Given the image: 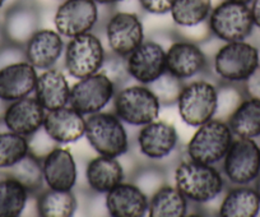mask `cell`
I'll use <instances>...</instances> for the list:
<instances>
[{"label":"cell","mask_w":260,"mask_h":217,"mask_svg":"<svg viewBox=\"0 0 260 217\" xmlns=\"http://www.w3.org/2000/svg\"><path fill=\"white\" fill-rule=\"evenodd\" d=\"M207 24L209 32L223 42L247 40L255 28L250 6L232 0L214 4Z\"/></svg>","instance_id":"5"},{"label":"cell","mask_w":260,"mask_h":217,"mask_svg":"<svg viewBox=\"0 0 260 217\" xmlns=\"http://www.w3.org/2000/svg\"><path fill=\"white\" fill-rule=\"evenodd\" d=\"M218 86L207 79H197L184 84L177 109L181 120L189 127L198 128L216 116Z\"/></svg>","instance_id":"6"},{"label":"cell","mask_w":260,"mask_h":217,"mask_svg":"<svg viewBox=\"0 0 260 217\" xmlns=\"http://www.w3.org/2000/svg\"><path fill=\"white\" fill-rule=\"evenodd\" d=\"M125 67L130 78L148 86L167 71L166 50L158 42L144 40L125 58Z\"/></svg>","instance_id":"13"},{"label":"cell","mask_w":260,"mask_h":217,"mask_svg":"<svg viewBox=\"0 0 260 217\" xmlns=\"http://www.w3.org/2000/svg\"><path fill=\"white\" fill-rule=\"evenodd\" d=\"M37 69L27 60L16 61L0 68V100L16 101L34 94L37 82Z\"/></svg>","instance_id":"20"},{"label":"cell","mask_w":260,"mask_h":217,"mask_svg":"<svg viewBox=\"0 0 260 217\" xmlns=\"http://www.w3.org/2000/svg\"><path fill=\"white\" fill-rule=\"evenodd\" d=\"M116 84L104 72H97L92 76L78 79L71 87L69 105L77 111L86 115L100 113L114 100Z\"/></svg>","instance_id":"10"},{"label":"cell","mask_w":260,"mask_h":217,"mask_svg":"<svg viewBox=\"0 0 260 217\" xmlns=\"http://www.w3.org/2000/svg\"><path fill=\"white\" fill-rule=\"evenodd\" d=\"M260 212V198L251 185H234L229 189L219 206L222 217H255Z\"/></svg>","instance_id":"25"},{"label":"cell","mask_w":260,"mask_h":217,"mask_svg":"<svg viewBox=\"0 0 260 217\" xmlns=\"http://www.w3.org/2000/svg\"><path fill=\"white\" fill-rule=\"evenodd\" d=\"M26 60L37 71L54 68L64 52L62 36L56 29L39 28L23 46Z\"/></svg>","instance_id":"19"},{"label":"cell","mask_w":260,"mask_h":217,"mask_svg":"<svg viewBox=\"0 0 260 217\" xmlns=\"http://www.w3.org/2000/svg\"><path fill=\"white\" fill-rule=\"evenodd\" d=\"M7 3H8V0H0V11H2L4 7H7Z\"/></svg>","instance_id":"43"},{"label":"cell","mask_w":260,"mask_h":217,"mask_svg":"<svg viewBox=\"0 0 260 217\" xmlns=\"http://www.w3.org/2000/svg\"><path fill=\"white\" fill-rule=\"evenodd\" d=\"M149 198L133 183H120L106 193V209L112 217H143L148 213Z\"/></svg>","instance_id":"22"},{"label":"cell","mask_w":260,"mask_h":217,"mask_svg":"<svg viewBox=\"0 0 260 217\" xmlns=\"http://www.w3.org/2000/svg\"><path fill=\"white\" fill-rule=\"evenodd\" d=\"M21 60H26L23 46L9 44V42L0 46V68Z\"/></svg>","instance_id":"35"},{"label":"cell","mask_w":260,"mask_h":217,"mask_svg":"<svg viewBox=\"0 0 260 217\" xmlns=\"http://www.w3.org/2000/svg\"><path fill=\"white\" fill-rule=\"evenodd\" d=\"M86 179L92 191L106 194L124 181V169L117 157L99 154L88 162L86 168Z\"/></svg>","instance_id":"24"},{"label":"cell","mask_w":260,"mask_h":217,"mask_svg":"<svg viewBox=\"0 0 260 217\" xmlns=\"http://www.w3.org/2000/svg\"><path fill=\"white\" fill-rule=\"evenodd\" d=\"M250 11H251L255 28L260 29V0H252L250 3Z\"/></svg>","instance_id":"38"},{"label":"cell","mask_w":260,"mask_h":217,"mask_svg":"<svg viewBox=\"0 0 260 217\" xmlns=\"http://www.w3.org/2000/svg\"><path fill=\"white\" fill-rule=\"evenodd\" d=\"M34 94L45 110H55L69 105L71 86L65 74L60 69H45L37 77Z\"/></svg>","instance_id":"23"},{"label":"cell","mask_w":260,"mask_h":217,"mask_svg":"<svg viewBox=\"0 0 260 217\" xmlns=\"http://www.w3.org/2000/svg\"><path fill=\"white\" fill-rule=\"evenodd\" d=\"M254 184H255V185H254L255 191H256L257 196H259V198H260V175H259V178H257L256 180H255Z\"/></svg>","instance_id":"41"},{"label":"cell","mask_w":260,"mask_h":217,"mask_svg":"<svg viewBox=\"0 0 260 217\" xmlns=\"http://www.w3.org/2000/svg\"><path fill=\"white\" fill-rule=\"evenodd\" d=\"M175 187L195 204L214 201L224 189V176L216 165L201 164L194 160L180 162L174 173Z\"/></svg>","instance_id":"1"},{"label":"cell","mask_w":260,"mask_h":217,"mask_svg":"<svg viewBox=\"0 0 260 217\" xmlns=\"http://www.w3.org/2000/svg\"><path fill=\"white\" fill-rule=\"evenodd\" d=\"M235 137L260 138V100L245 97L227 119Z\"/></svg>","instance_id":"26"},{"label":"cell","mask_w":260,"mask_h":217,"mask_svg":"<svg viewBox=\"0 0 260 217\" xmlns=\"http://www.w3.org/2000/svg\"><path fill=\"white\" fill-rule=\"evenodd\" d=\"M6 36H4V32H3V26H2V22H0V46L2 45L6 44Z\"/></svg>","instance_id":"40"},{"label":"cell","mask_w":260,"mask_h":217,"mask_svg":"<svg viewBox=\"0 0 260 217\" xmlns=\"http://www.w3.org/2000/svg\"><path fill=\"white\" fill-rule=\"evenodd\" d=\"M84 137L97 154L117 157L129 149V137L124 121L112 113H100L88 115L86 119Z\"/></svg>","instance_id":"4"},{"label":"cell","mask_w":260,"mask_h":217,"mask_svg":"<svg viewBox=\"0 0 260 217\" xmlns=\"http://www.w3.org/2000/svg\"><path fill=\"white\" fill-rule=\"evenodd\" d=\"M175 0H138L139 6L147 13L154 16H164L170 13Z\"/></svg>","instance_id":"36"},{"label":"cell","mask_w":260,"mask_h":217,"mask_svg":"<svg viewBox=\"0 0 260 217\" xmlns=\"http://www.w3.org/2000/svg\"><path fill=\"white\" fill-rule=\"evenodd\" d=\"M234 138L227 121L213 118L198 127L187 142L186 153L197 162L217 165L226 156Z\"/></svg>","instance_id":"3"},{"label":"cell","mask_w":260,"mask_h":217,"mask_svg":"<svg viewBox=\"0 0 260 217\" xmlns=\"http://www.w3.org/2000/svg\"><path fill=\"white\" fill-rule=\"evenodd\" d=\"M106 60L104 45L92 32L69 39L64 49L65 69L73 78L81 79L97 73Z\"/></svg>","instance_id":"9"},{"label":"cell","mask_w":260,"mask_h":217,"mask_svg":"<svg viewBox=\"0 0 260 217\" xmlns=\"http://www.w3.org/2000/svg\"><path fill=\"white\" fill-rule=\"evenodd\" d=\"M42 129L55 143H76L86 133V118L71 105H67L46 111Z\"/></svg>","instance_id":"17"},{"label":"cell","mask_w":260,"mask_h":217,"mask_svg":"<svg viewBox=\"0 0 260 217\" xmlns=\"http://www.w3.org/2000/svg\"><path fill=\"white\" fill-rule=\"evenodd\" d=\"M77 207L78 202L72 191L47 188L37 197V213L41 217H71Z\"/></svg>","instance_id":"29"},{"label":"cell","mask_w":260,"mask_h":217,"mask_svg":"<svg viewBox=\"0 0 260 217\" xmlns=\"http://www.w3.org/2000/svg\"><path fill=\"white\" fill-rule=\"evenodd\" d=\"M189 201L176 187L164 185L154 191L149 198L148 216L151 217H184L187 213Z\"/></svg>","instance_id":"27"},{"label":"cell","mask_w":260,"mask_h":217,"mask_svg":"<svg viewBox=\"0 0 260 217\" xmlns=\"http://www.w3.org/2000/svg\"><path fill=\"white\" fill-rule=\"evenodd\" d=\"M222 173L232 185H251L260 175V149L255 139L235 137L222 160Z\"/></svg>","instance_id":"8"},{"label":"cell","mask_w":260,"mask_h":217,"mask_svg":"<svg viewBox=\"0 0 260 217\" xmlns=\"http://www.w3.org/2000/svg\"><path fill=\"white\" fill-rule=\"evenodd\" d=\"M139 151L149 160H162L176 148L179 136L172 124L164 120H154L142 127L138 134Z\"/></svg>","instance_id":"21"},{"label":"cell","mask_w":260,"mask_h":217,"mask_svg":"<svg viewBox=\"0 0 260 217\" xmlns=\"http://www.w3.org/2000/svg\"><path fill=\"white\" fill-rule=\"evenodd\" d=\"M260 67V52L246 40L224 42L213 58V69L222 82L242 84Z\"/></svg>","instance_id":"2"},{"label":"cell","mask_w":260,"mask_h":217,"mask_svg":"<svg viewBox=\"0 0 260 217\" xmlns=\"http://www.w3.org/2000/svg\"><path fill=\"white\" fill-rule=\"evenodd\" d=\"M245 96L260 100V67L242 83Z\"/></svg>","instance_id":"37"},{"label":"cell","mask_w":260,"mask_h":217,"mask_svg":"<svg viewBox=\"0 0 260 217\" xmlns=\"http://www.w3.org/2000/svg\"><path fill=\"white\" fill-rule=\"evenodd\" d=\"M184 81L166 71L156 81L148 84V87L156 95L161 106H170V105L177 104V100H179L180 94L184 88Z\"/></svg>","instance_id":"33"},{"label":"cell","mask_w":260,"mask_h":217,"mask_svg":"<svg viewBox=\"0 0 260 217\" xmlns=\"http://www.w3.org/2000/svg\"><path fill=\"white\" fill-rule=\"evenodd\" d=\"M114 109L124 123L143 127L158 119L161 104L148 86L139 83L124 87L115 94Z\"/></svg>","instance_id":"7"},{"label":"cell","mask_w":260,"mask_h":217,"mask_svg":"<svg viewBox=\"0 0 260 217\" xmlns=\"http://www.w3.org/2000/svg\"><path fill=\"white\" fill-rule=\"evenodd\" d=\"M245 94L242 87H237L236 83L223 82V84L218 86V102H217V113L214 118L227 121L232 113L235 111L240 102L245 99Z\"/></svg>","instance_id":"34"},{"label":"cell","mask_w":260,"mask_h":217,"mask_svg":"<svg viewBox=\"0 0 260 217\" xmlns=\"http://www.w3.org/2000/svg\"><path fill=\"white\" fill-rule=\"evenodd\" d=\"M107 45L112 54L126 58L130 52L144 41L143 22L132 12L111 14L105 26Z\"/></svg>","instance_id":"12"},{"label":"cell","mask_w":260,"mask_h":217,"mask_svg":"<svg viewBox=\"0 0 260 217\" xmlns=\"http://www.w3.org/2000/svg\"><path fill=\"white\" fill-rule=\"evenodd\" d=\"M39 9L34 4L22 0L6 9L2 21L6 41L18 46L26 45L32 35L39 29Z\"/></svg>","instance_id":"18"},{"label":"cell","mask_w":260,"mask_h":217,"mask_svg":"<svg viewBox=\"0 0 260 217\" xmlns=\"http://www.w3.org/2000/svg\"><path fill=\"white\" fill-rule=\"evenodd\" d=\"M42 171L47 188L57 191H72L78 179L77 164L68 148L54 146L44 157Z\"/></svg>","instance_id":"16"},{"label":"cell","mask_w":260,"mask_h":217,"mask_svg":"<svg viewBox=\"0 0 260 217\" xmlns=\"http://www.w3.org/2000/svg\"><path fill=\"white\" fill-rule=\"evenodd\" d=\"M7 170V175L17 179L28 193H37L42 189L45 183L42 161L36 154L28 152L21 161Z\"/></svg>","instance_id":"31"},{"label":"cell","mask_w":260,"mask_h":217,"mask_svg":"<svg viewBox=\"0 0 260 217\" xmlns=\"http://www.w3.org/2000/svg\"><path fill=\"white\" fill-rule=\"evenodd\" d=\"M29 152L28 138L14 132L0 133V170H7Z\"/></svg>","instance_id":"32"},{"label":"cell","mask_w":260,"mask_h":217,"mask_svg":"<svg viewBox=\"0 0 260 217\" xmlns=\"http://www.w3.org/2000/svg\"><path fill=\"white\" fill-rule=\"evenodd\" d=\"M93 2L99 6H116V4L122 3L124 0H93Z\"/></svg>","instance_id":"39"},{"label":"cell","mask_w":260,"mask_h":217,"mask_svg":"<svg viewBox=\"0 0 260 217\" xmlns=\"http://www.w3.org/2000/svg\"><path fill=\"white\" fill-rule=\"evenodd\" d=\"M259 149H260V143H259Z\"/></svg>","instance_id":"44"},{"label":"cell","mask_w":260,"mask_h":217,"mask_svg":"<svg viewBox=\"0 0 260 217\" xmlns=\"http://www.w3.org/2000/svg\"><path fill=\"white\" fill-rule=\"evenodd\" d=\"M213 7V0H175L170 14L177 27L197 28L207 23Z\"/></svg>","instance_id":"28"},{"label":"cell","mask_w":260,"mask_h":217,"mask_svg":"<svg viewBox=\"0 0 260 217\" xmlns=\"http://www.w3.org/2000/svg\"><path fill=\"white\" fill-rule=\"evenodd\" d=\"M208 68V59L198 44L186 40L175 41L166 50V69L181 81L194 78Z\"/></svg>","instance_id":"14"},{"label":"cell","mask_w":260,"mask_h":217,"mask_svg":"<svg viewBox=\"0 0 260 217\" xmlns=\"http://www.w3.org/2000/svg\"><path fill=\"white\" fill-rule=\"evenodd\" d=\"M28 191L17 179H0V217H18L26 208Z\"/></svg>","instance_id":"30"},{"label":"cell","mask_w":260,"mask_h":217,"mask_svg":"<svg viewBox=\"0 0 260 217\" xmlns=\"http://www.w3.org/2000/svg\"><path fill=\"white\" fill-rule=\"evenodd\" d=\"M99 14V4L93 0H62L54 14L55 29L68 39L92 32Z\"/></svg>","instance_id":"11"},{"label":"cell","mask_w":260,"mask_h":217,"mask_svg":"<svg viewBox=\"0 0 260 217\" xmlns=\"http://www.w3.org/2000/svg\"><path fill=\"white\" fill-rule=\"evenodd\" d=\"M45 115L46 110L36 97L26 96L9 102L2 119L8 131L28 138L42 128Z\"/></svg>","instance_id":"15"},{"label":"cell","mask_w":260,"mask_h":217,"mask_svg":"<svg viewBox=\"0 0 260 217\" xmlns=\"http://www.w3.org/2000/svg\"><path fill=\"white\" fill-rule=\"evenodd\" d=\"M232 2H236V3H241V4H247V6H250V3H251L252 0H232Z\"/></svg>","instance_id":"42"}]
</instances>
